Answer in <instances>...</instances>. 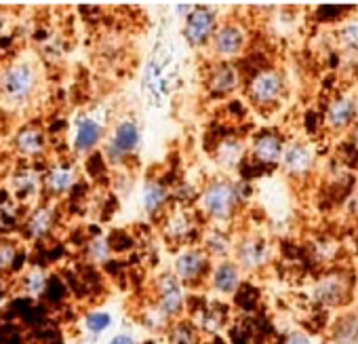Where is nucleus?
Instances as JSON below:
<instances>
[{
    "label": "nucleus",
    "instance_id": "nucleus-16",
    "mask_svg": "<svg viewBox=\"0 0 358 344\" xmlns=\"http://www.w3.org/2000/svg\"><path fill=\"white\" fill-rule=\"evenodd\" d=\"M270 260V245L259 235H245L234 245V262L243 270H259Z\"/></svg>",
    "mask_w": 358,
    "mask_h": 344
},
{
    "label": "nucleus",
    "instance_id": "nucleus-20",
    "mask_svg": "<svg viewBox=\"0 0 358 344\" xmlns=\"http://www.w3.org/2000/svg\"><path fill=\"white\" fill-rule=\"evenodd\" d=\"M162 233L173 243H188L190 235L196 233V226H194V220H192V216L188 214L186 207H175L164 216Z\"/></svg>",
    "mask_w": 358,
    "mask_h": 344
},
{
    "label": "nucleus",
    "instance_id": "nucleus-18",
    "mask_svg": "<svg viewBox=\"0 0 358 344\" xmlns=\"http://www.w3.org/2000/svg\"><path fill=\"white\" fill-rule=\"evenodd\" d=\"M316 165V152L306 142H291L285 146V154L280 160V167L287 171L291 178H306L312 174Z\"/></svg>",
    "mask_w": 358,
    "mask_h": 344
},
{
    "label": "nucleus",
    "instance_id": "nucleus-31",
    "mask_svg": "<svg viewBox=\"0 0 358 344\" xmlns=\"http://www.w3.org/2000/svg\"><path fill=\"white\" fill-rule=\"evenodd\" d=\"M337 39L341 43V47L354 55H358V15L345 20L339 30H337Z\"/></svg>",
    "mask_w": 358,
    "mask_h": 344
},
{
    "label": "nucleus",
    "instance_id": "nucleus-34",
    "mask_svg": "<svg viewBox=\"0 0 358 344\" xmlns=\"http://www.w3.org/2000/svg\"><path fill=\"white\" fill-rule=\"evenodd\" d=\"M108 344H135V338L129 331H120V333L112 336Z\"/></svg>",
    "mask_w": 358,
    "mask_h": 344
},
{
    "label": "nucleus",
    "instance_id": "nucleus-27",
    "mask_svg": "<svg viewBox=\"0 0 358 344\" xmlns=\"http://www.w3.org/2000/svg\"><path fill=\"white\" fill-rule=\"evenodd\" d=\"M22 243L7 235H0V273H13L22 262Z\"/></svg>",
    "mask_w": 358,
    "mask_h": 344
},
{
    "label": "nucleus",
    "instance_id": "nucleus-5",
    "mask_svg": "<svg viewBox=\"0 0 358 344\" xmlns=\"http://www.w3.org/2000/svg\"><path fill=\"white\" fill-rule=\"evenodd\" d=\"M352 296V277L348 270H327L314 285V300L324 308L343 306Z\"/></svg>",
    "mask_w": 358,
    "mask_h": 344
},
{
    "label": "nucleus",
    "instance_id": "nucleus-9",
    "mask_svg": "<svg viewBox=\"0 0 358 344\" xmlns=\"http://www.w3.org/2000/svg\"><path fill=\"white\" fill-rule=\"evenodd\" d=\"M211 258L203 247H188L175 258V275L184 285H199L211 275Z\"/></svg>",
    "mask_w": 358,
    "mask_h": 344
},
{
    "label": "nucleus",
    "instance_id": "nucleus-37",
    "mask_svg": "<svg viewBox=\"0 0 358 344\" xmlns=\"http://www.w3.org/2000/svg\"><path fill=\"white\" fill-rule=\"evenodd\" d=\"M356 249H358V241H356Z\"/></svg>",
    "mask_w": 358,
    "mask_h": 344
},
{
    "label": "nucleus",
    "instance_id": "nucleus-13",
    "mask_svg": "<svg viewBox=\"0 0 358 344\" xmlns=\"http://www.w3.org/2000/svg\"><path fill=\"white\" fill-rule=\"evenodd\" d=\"M43 174L45 169L34 167V163H24L11 174L7 191L13 195L15 201L28 203L43 193Z\"/></svg>",
    "mask_w": 358,
    "mask_h": 344
},
{
    "label": "nucleus",
    "instance_id": "nucleus-11",
    "mask_svg": "<svg viewBox=\"0 0 358 344\" xmlns=\"http://www.w3.org/2000/svg\"><path fill=\"white\" fill-rule=\"evenodd\" d=\"M11 146L24 163H36L47 154V133L36 123H24L13 133Z\"/></svg>",
    "mask_w": 358,
    "mask_h": 344
},
{
    "label": "nucleus",
    "instance_id": "nucleus-7",
    "mask_svg": "<svg viewBox=\"0 0 358 344\" xmlns=\"http://www.w3.org/2000/svg\"><path fill=\"white\" fill-rule=\"evenodd\" d=\"M103 137H106V123L99 116H95L91 112H83L74 118V125H72L74 154L91 156Z\"/></svg>",
    "mask_w": 358,
    "mask_h": 344
},
{
    "label": "nucleus",
    "instance_id": "nucleus-14",
    "mask_svg": "<svg viewBox=\"0 0 358 344\" xmlns=\"http://www.w3.org/2000/svg\"><path fill=\"white\" fill-rule=\"evenodd\" d=\"M285 146L287 144L282 142V137L276 131H272V129L259 131L249 146L251 163L257 167H276L282 160Z\"/></svg>",
    "mask_w": 358,
    "mask_h": 344
},
{
    "label": "nucleus",
    "instance_id": "nucleus-6",
    "mask_svg": "<svg viewBox=\"0 0 358 344\" xmlns=\"http://www.w3.org/2000/svg\"><path fill=\"white\" fill-rule=\"evenodd\" d=\"M154 304L169 317L175 319L186 308V291L184 283L177 279L175 273H162L154 279Z\"/></svg>",
    "mask_w": 358,
    "mask_h": 344
},
{
    "label": "nucleus",
    "instance_id": "nucleus-10",
    "mask_svg": "<svg viewBox=\"0 0 358 344\" xmlns=\"http://www.w3.org/2000/svg\"><path fill=\"white\" fill-rule=\"evenodd\" d=\"M217 26V18L209 7H194L184 22V39L192 49H203L211 45Z\"/></svg>",
    "mask_w": 358,
    "mask_h": 344
},
{
    "label": "nucleus",
    "instance_id": "nucleus-30",
    "mask_svg": "<svg viewBox=\"0 0 358 344\" xmlns=\"http://www.w3.org/2000/svg\"><path fill=\"white\" fill-rule=\"evenodd\" d=\"M85 254H87L91 264H106L110 260V256H112L110 239L101 237V235H93L89 239V243L85 245Z\"/></svg>",
    "mask_w": 358,
    "mask_h": 344
},
{
    "label": "nucleus",
    "instance_id": "nucleus-32",
    "mask_svg": "<svg viewBox=\"0 0 358 344\" xmlns=\"http://www.w3.org/2000/svg\"><path fill=\"white\" fill-rule=\"evenodd\" d=\"M169 340H171V344H199V333H196L194 325H190L186 321H179L171 327Z\"/></svg>",
    "mask_w": 358,
    "mask_h": 344
},
{
    "label": "nucleus",
    "instance_id": "nucleus-12",
    "mask_svg": "<svg viewBox=\"0 0 358 344\" xmlns=\"http://www.w3.org/2000/svg\"><path fill=\"white\" fill-rule=\"evenodd\" d=\"M55 222H57V214H55V207L49 205V203H36L32 205L26 214H24V220H22V226H20V233L26 241H45L53 228H55Z\"/></svg>",
    "mask_w": 358,
    "mask_h": 344
},
{
    "label": "nucleus",
    "instance_id": "nucleus-23",
    "mask_svg": "<svg viewBox=\"0 0 358 344\" xmlns=\"http://www.w3.org/2000/svg\"><path fill=\"white\" fill-rule=\"evenodd\" d=\"M20 201L13 199L9 191H0V235H9L11 231L22 226V212Z\"/></svg>",
    "mask_w": 358,
    "mask_h": 344
},
{
    "label": "nucleus",
    "instance_id": "nucleus-28",
    "mask_svg": "<svg viewBox=\"0 0 358 344\" xmlns=\"http://www.w3.org/2000/svg\"><path fill=\"white\" fill-rule=\"evenodd\" d=\"M243 154H245V146L236 137H222V142L217 144V160L224 167H241Z\"/></svg>",
    "mask_w": 358,
    "mask_h": 344
},
{
    "label": "nucleus",
    "instance_id": "nucleus-4",
    "mask_svg": "<svg viewBox=\"0 0 358 344\" xmlns=\"http://www.w3.org/2000/svg\"><path fill=\"white\" fill-rule=\"evenodd\" d=\"M141 142V129L135 118H122L114 125L106 146H103V156L110 165H122L137 148Z\"/></svg>",
    "mask_w": 358,
    "mask_h": 344
},
{
    "label": "nucleus",
    "instance_id": "nucleus-17",
    "mask_svg": "<svg viewBox=\"0 0 358 344\" xmlns=\"http://www.w3.org/2000/svg\"><path fill=\"white\" fill-rule=\"evenodd\" d=\"M78 184V169L72 163H51L43 174V193L49 197H64Z\"/></svg>",
    "mask_w": 358,
    "mask_h": 344
},
{
    "label": "nucleus",
    "instance_id": "nucleus-1",
    "mask_svg": "<svg viewBox=\"0 0 358 344\" xmlns=\"http://www.w3.org/2000/svg\"><path fill=\"white\" fill-rule=\"evenodd\" d=\"M41 87L38 66L28 60H13L0 68V99L9 108H26L32 104Z\"/></svg>",
    "mask_w": 358,
    "mask_h": 344
},
{
    "label": "nucleus",
    "instance_id": "nucleus-33",
    "mask_svg": "<svg viewBox=\"0 0 358 344\" xmlns=\"http://www.w3.org/2000/svg\"><path fill=\"white\" fill-rule=\"evenodd\" d=\"M280 344H312V340L306 331H289Z\"/></svg>",
    "mask_w": 358,
    "mask_h": 344
},
{
    "label": "nucleus",
    "instance_id": "nucleus-36",
    "mask_svg": "<svg viewBox=\"0 0 358 344\" xmlns=\"http://www.w3.org/2000/svg\"><path fill=\"white\" fill-rule=\"evenodd\" d=\"M5 26H7V18H5V13H0V34H3Z\"/></svg>",
    "mask_w": 358,
    "mask_h": 344
},
{
    "label": "nucleus",
    "instance_id": "nucleus-15",
    "mask_svg": "<svg viewBox=\"0 0 358 344\" xmlns=\"http://www.w3.org/2000/svg\"><path fill=\"white\" fill-rule=\"evenodd\" d=\"M358 121V102L350 95H335L329 99L324 112H322V125L329 131H345L352 129V125Z\"/></svg>",
    "mask_w": 358,
    "mask_h": 344
},
{
    "label": "nucleus",
    "instance_id": "nucleus-19",
    "mask_svg": "<svg viewBox=\"0 0 358 344\" xmlns=\"http://www.w3.org/2000/svg\"><path fill=\"white\" fill-rule=\"evenodd\" d=\"M238 70L230 64V62H215L207 74V91L213 97H224L230 95L236 87H238Z\"/></svg>",
    "mask_w": 358,
    "mask_h": 344
},
{
    "label": "nucleus",
    "instance_id": "nucleus-3",
    "mask_svg": "<svg viewBox=\"0 0 358 344\" xmlns=\"http://www.w3.org/2000/svg\"><path fill=\"white\" fill-rule=\"evenodd\" d=\"M285 93V76L276 68H259L247 81V95L253 106L268 110L274 108Z\"/></svg>",
    "mask_w": 358,
    "mask_h": 344
},
{
    "label": "nucleus",
    "instance_id": "nucleus-2",
    "mask_svg": "<svg viewBox=\"0 0 358 344\" xmlns=\"http://www.w3.org/2000/svg\"><path fill=\"white\" fill-rule=\"evenodd\" d=\"M241 201L243 197L238 193V184L226 178H217V180H211L199 195V209L211 222L222 226V224H228L236 216Z\"/></svg>",
    "mask_w": 358,
    "mask_h": 344
},
{
    "label": "nucleus",
    "instance_id": "nucleus-24",
    "mask_svg": "<svg viewBox=\"0 0 358 344\" xmlns=\"http://www.w3.org/2000/svg\"><path fill=\"white\" fill-rule=\"evenodd\" d=\"M169 203V191L160 180H148L141 195V205L148 216H158Z\"/></svg>",
    "mask_w": 358,
    "mask_h": 344
},
{
    "label": "nucleus",
    "instance_id": "nucleus-25",
    "mask_svg": "<svg viewBox=\"0 0 358 344\" xmlns=\"http://www.w3.org/2000/svg\"><path fill=\"white\" fill-rule=\"evenodd\" d=\"M331 344H358V312H345L341 315L329 336Z\"/></svg>",
    "mask_w": 358,
    "mask_h": 344
},
{
    "label": "nucleus",
    "instance_id": "nucleus-22",
    "mask_svg": "<svg viewBox=\"0 0 358 344\" xmlns=\"http://www.w3.org/2000/svg\"><path fill=\"white\" fill-rule=\"evenodd\" d=\"M20 287H22L24 296H28L32 300H38V298H43L49 291L51 277H49V273H47L45 266L32 264V266H28V268L22 270V275H20Z\"/></svg>",
    "mask_w": 358,
    "mask_h": 344
},
{
    "label": "nucleus",
    "instance_id": "nucleus-29",
    "mask_svg": "<svg viewBox=\"0 0 358 344\" xmlns=\"http://www.w3.org/2000/svg\"><path fill=\"white\" fill-rule=\"evenodd\" d=\"M83 327H85V331L89 336L97 338V336H101L103 331H108L112 327V315L108 310H99V308L89 310L83 317Z\"/></svg>",
    "mask_w": 358,
    "mask_h": 344
},
{
    "label": "nucleus",
    "instance_id": "nucleus-21",
    "mask_svg": "<svg viewBox=\"0 0 358 344\" xmlns=\"http://www.w3.org/2000/svg\"><path fill=\"white\" fill-rule=\"evenodd\" d=\"M243 285V268L234 260H220L211 270V287L217 294H236Z\"/></svg>",
    "mask_w": 358,
    "mask_h": 344
},
{
    "label": "nucleus",
    "instance_id": "nucleus-8",
    "mask_svg": "<svg viewBox=\"0 0 358 344\" xmlns=\"http://www.w3.org/2000/svg\"><path fill=\"white\" fill-rule=\"evenodd\" d=\"M209 47H211L213 55L220 62H228V60L238 57L247 47V30H245V26L238 24L236 20H228V22L220 24Z\"/></svg>",
    "mask_w": 358,
    "mask_h": 344
},
{
    "label": "nucleus",
    "instance_id": "nucleus-26",
    "mask_svg": "<svg viewBox=\"0 0 358 344\" xmlns=\"http://www.w3.org/2000/svg\"><path fill=\"white\" fill-rule=\"evenodd\" d=\"M203 249L207 252L209 258L228 260V256L234 249V245H232V239H230V235L226 231L213 228V231L203 235Z\"/></svg>",
    "mask_w": 358,
    "mask_h": 344
},
{
    "label": "nucleus",
    "instance_id": "nucleus-35",
    "mask_svg": "<svg viewBox=\"0 0 358 344\" xmlns=\"http://www.w3.org/2000/svg\"><path fill=\"white\" fill-rule=\"evenodd\" d=\"M350 142H352V148H356L358 150V121L352 125V129H350Z\"/></svg>",
    "mask_w": 358,
    "mask_h": 344
}]
</instances>
